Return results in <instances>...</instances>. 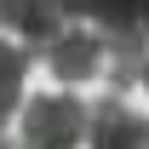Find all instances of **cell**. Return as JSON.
Returning a JSON list of instances; mask_svg holds the SVG:
<instances>
[{
    "mask_svg": "<svg viewBox=\"0 0 149 149\" xmlns=\"http://www.w3.org/2000/svg\"><path fill=\"white\" fill-rule=\"evenodd\" d=\"M40 57L63 86H80V80L103 74V29H57L40 40Z\"/></svg>",
    "mask_w": 149,
    "mask_h": 149,
    "instance_id": "obj_2",
    "label": "cell"
},
{
    "mask_svg": "<svg viewBox=\"0 0 149 149\" xmlns=\"http://www.w3.org/2000/svg\"><path fill=\"white\" fill-rule=\"evenodd\" d=\"M57 12H63V17H86V23H97L103 35H115V29L143 23V0H57Z\"/></svg>",
    "mask_w": 149,
    "mask_h": 149,
    "instance_id": "obj_5",
    "label": "cell"
},
{
    "mask_svg": "<svg viewBox=\"0 0 149 149\" xmlns=\"http://www.w3.org/2000/svg\"><path fill=\"white\" fill-rule=\"evenodd\" d=\"M23 74H29V52L0 40V126L17 115V92H23Z\"/></svg>",
    "mask_w": 149,
    "mask_h": 149,
    "instance_id": "obj_6",
    "label": "cell"
},
{
    "mask_svg": "<svg viewBox=\"0 0 149 149\" xmlns=\"http://www.w3.org/2000/svg\"><path fill=\"white\" fill-rule=\"evenodd\" d=\"M86 143L92 149H149V115H138L126 97H103L86 109Z\"/></svg>",
    "mask_w": 149,
    "mask_h": 149,
    "instance_id": "obj_3",
    "label": "cell"
},
{
    "mask_svg": "<svg viewBox=\"0 0 149 149\" xmlns=\"http://www.w3.org/2000/svg\"><path fill=\"white\" fill-rule=\"evenodd\" d=\"M0 23L17 29V40L40 46L46 35L63 29V12H57V0H0Z\"/></svg>",
    "mask_w": 149,
    "mask_h": 149,
    "instance_id": "obj_4",
    "label": "cell"
},
{
    "mask_svg": "<svg viewBox=\"0 0 149 149\" xmlns=\"http://www.w3.org/2000/svg\"><path fill=\"white\" fill-rule=\"evenodd\" d=\"M86 143V103L74 92H46L23 103V149H80Z\"/></svg>",
    "mask_w": 149,
    "mask_h": 149,
    "instance_id": "obj_1",
    "label": "cell"
},
{
    "mask_svg": "<svg viewBox=\"0 0 149 149\" xmlns=\"http://www.w3.org/2000/svg\"><path fill=\"white\" fill-rule=\"evenodd\" d=\"M0 149H6V143H0Z\"/></svg>",
    "mask_w": 149,
    "mask_h": 149,
    "instance_id": "obj_7",
    "label": "cell"
}]
</instances>
